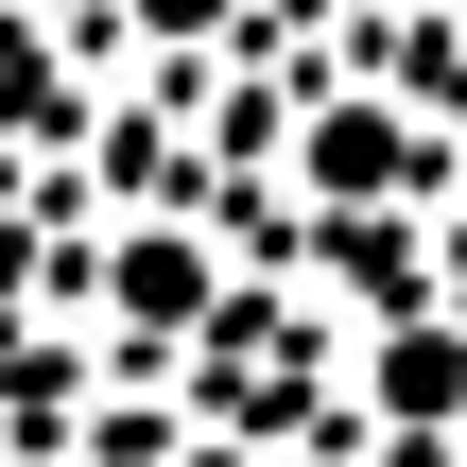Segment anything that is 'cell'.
Wrapping results in <instances>:
<instances>
[{
    "label": "cell",
    "mask_w": 467,
    "mask_h": 467,
    "mask_svg": "<svg viewBox=\"0 0 467 467\" xmlns=\"http://www.w3.org/2000/svg\"><path fill=\"white\" fill-rule=\"evenodd\" d=\"M399 156H416V139H399L381 104H347V121H312V173H329V191H381Z\"/></svg>",
    "instance_id": "6da1fadb"
}]
</instances>
